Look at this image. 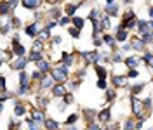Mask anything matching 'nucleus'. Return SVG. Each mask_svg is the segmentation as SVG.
Instances as JSON below:
<instances>
[{"label":"nucleus","mask_w":153,"mask_h":130,"mask_svg":"<svg viewBox=\"0 0 153 130\" xmlns=\"http://www.w3.org/2000/svg\"><path fill=\"white\" fill-rule=\"evenodd\" d=\"M51 75L54 76V80L56 82H59V83H65L68 80V75H70V69H68V66L61 64L57 66V68H52V71H51Z\"/></svg>","instance_id":"nucleus-1"},{"label":"nucleus","mask_w":153,"mask_h":130,"mask_svg":"<svg viewBox=\"0 0 153 130\" xmlns=\"http://www.w3.org/2000/svg\"><path fill=\"white\" fill-rule=\"evenodd\" d=\"M131 102H132V113H134V114H137L139 118H143L144 104H143L141 101H139V99H137L136 95H132V97H131Z\"/></svg>","instance_id":"nucleus-2"},{"label":"nucleus","mask_w":153,"mask_h":130,"mask_svg":"<svg viewBox=\"0 0 153 130\" xmlns=\"http://www.w3.org/2000/svg\"><path fill=\"white\" fill-rule=\"evenodd\" d=\"M120 5H118V4H117V2H113V0H108V2H106V16H117V14H118V12H120Z\"/></svg>","instance_id":"nucleus-3"},{"label":"nucleus","mask_w":153,"mask_h":130,"mask_svg":"<svg viewBox=\"0 0 153 130\" xmlns=\"http://www.w3.org/2000/svg\"><path fill=\"white\" fill-rule=\"evenodd\" d=\"M28 61H30V59L19 57V59H16V61H12V63H10V69H21V71H23V68H26Z\"/></svg>","instance_id":"nucleus-4"},{"label":"nucleus","mask_w":153,"mask_h":130,"mask_svg":"<svg viewBox=\"0 0 153 130\" xmlns=\"http://www.w3.org/2000/svg\"><path fill=\"white\" fill-rule=\"evenodd\" d=\"M54 82H56V80H54V76H52V75H51V76H49V75H45V76L42 78L40 90H45V89H49V87H54Z\"/></svg>","instance_id":"nucleus-5"},{"label":"nucleus","mask_w":153,"mask_h":130,"mask_svg":"<svg viewBox=\"0 0 153 130\" xmlns=\"http://www.w3.org/2000/svg\"><path fill=\"white\" fill-rule=\"evenodd\" d=\"M139 63H141V61H139V57L137 56H131V57L125 59V66L131 68V69H136V68L139 66Z\"/></svg>","instance_id":"nucleus-6"},{"label":"nucleus","mask_w":153,"mask_h":130,"mask_svg":"<svg viewBox=\"0 0 153 130\" xmlns=\"http://www.w3.org/2000/svg\"><path fill=\"white\" fill-rule=\"evenodd\" d=\"M137 31L141 33V35H148L150 33V26H148V23L146 21H143V19H137Z\"/></svg>","instance_id":"nucleus-7"},{"label":"nucleus","mask_w":153,"mask_h":130,"mask_svg":"<svg viewBox=\"0 0 153 130\" xmlns=\"http://www.w3.org/2000/svg\"><path fill=\"white\" fill-rule=\"evenodd\" d=\"M52 95H54V97H65V95H66V90H65L63 83H57V85L52 87Z\"/></svg>","instance_id":"nucleus-8"},{"label":"nucleus","mask_w":153,"mask_h":130,"mask_svg":"<svg viewBox=\"0 0 153 130\" xmlns=\"http://www.w3.org/2000/svg\"><path fill=\"white\" fill-rule=\"evenodd\" d=\"M21 5H23L25 9H38L42 4H40L38 0H25V2H21Z\"/></svg>","instance_id":"nucleus-9"},{"label":"nucleus","mask_w":153,"mask_h":130,"mask_svg":"<svg viewBox=\"0 0 153 130\" xmlns=\"http://www.w3.org/2000/svg\"><path fill=\"white\" fill-rule=\"evenodd\" d=\"M113 85L115 87H125L127 85V76H120V75L113 76Z\"/></svg>","instance_id":"nucleus-10"},{"label":"nucleus","mask_w":153,"mask_h":130,"mask_svg":"<svg viewBox=\"0 0 153 130\" xmlns=\"http://www.w3.org/2000/svg\"><path fill=\"white\" fill-rule=\"evenodd\" d=\"M31 116H33V120L37 121V123H44V121H45V116H44V113L38 111V109H33V111H31Z\"/></svg>","instance_id":"nucleus-11"},{"label":"nucleus","mask_w":153,"mask_h":130,"mask_svg":"<svg viewBox=\"0 0 153 130\" xmlns=\"http://www.w3.org/2000/svg\"><path fill=\"white\" fill-rule=\"evenodd\" d=\"M37 69L38 71H40V73H47L49 69H51V66H49V63L47 61H40V63H37ZM51 71H52V69H51Z\"/></svg>","instance_id":"nucleus-12"},{"label":"nucleus","mask_w":153,"mask_h":130,"mask_svg":"<svg viewBox=\"0 0 153 130\" xmlns=\"http://www.w3.org/2000/svg\"><path fill=\"white\" fill-rule=\"evenodd\" d=\"M80 5H82V2H76V4H68V5H66V14H68V16H73V14H75V10L78 9Z\"/></svg>","instance_id":"nucleus-13"},{"label":"nucleus","mask_w":153,"mask_h":130,"mask_svg":"<svg viewBox=\"0 0 153 130\" xmlns=\"http://www.w3.org/2000/svg\"><path fill=\"white\" fill-rule=\"evenodd\" d=\"M37 31H38V26L35 24V23H33V24H28V26L25 28V33L30 35V37H35V35H37Z\"/></svg>","instance_id":"nucleus-14"},{"label":"nucleus","mask_w":153,"mask_h":130,"mask_svg":"<svg viewBox=\"0 0 153 130\" xmlns=\"http://www.w3.org/2000/svg\"><path fill=\"white\" fill-rule=\"evenodd\" d=\"M110 116H111V109H110V108H106V109H103V111L99 113V116H97V118H99V121H108V120H110Z\"/></svg>","instance_id":"nucleus-15"},{"label":"nucleus","mask_w":153,"mask_h":130,"mask_svg":"<svg viewBox=\"0 0 153 130\" xmlns=\"http://www.w3.org/2000/svg\"><path fill=\"white\" fill-rule=\"evenodd\" d=\"M28 80H30V76L26 71H21L19 73V85L21 87H28Z\"/></svg>","instance_id":"nucleus-16"},{"label":"nucleus","mask_w":153,"mask_h":130,"mask_svg":"<svg viewBox=\"0 0 153 130\" xmlns=\"http://www.w3.org/2000/svg\"><path fill=\"white\" fill-rule=\"evenodd\" d=\"M61 61H63V64H65V66H71V64H73V56H71V54H68V52H63Z\"/></svg>","instance_id":"nucleus-17"},{"label":"nucleus","mask_w":153,"mask_h":130,"mask_svg":"<svg viewBox=\"0 0 153 130\" xmlns=\"http://www.w3.org/2000/svg\"><path fill=\"white\" fill-rule=\"evenodd\" d=\"M25 52H26V49L23 45H18V47H12V54H16V57H23L25 56Z\"/></svg>","instance_id":"nucleus-18"},{"label":"nucleus","mask_w":153,"mask_h":130,"mask_svg":"<svg viewBox=\"0 0 153 130\" xmlns=\"http://www.w3.org/2000/svg\"><path fill=\"white\" fill-rule=\"evenodd\" d=\"M71 21H73V24H75L76 30H82V28H84V24H85V19H84V18H78V16H75Z\"/></svg>","instance_id":"nucleus-19"},{"label":"nucleus","mask_w":153,"mask_h":130,"mask_svg":"<svg viewBox=\"0 0 153 130\" xmlns=\"http://www.w3.org/2000/svg\"><path fill=\"white\" fill-rule=\"evenodd\" d=\"M59 123L56 120H45V130H57Z\"/></svg>","instance_id":"nucleus-20"},{"label":"nucleus","mask_w":153,"mask_h":130,"mask_svg":"<svg viewBox=\"0 0 153 130\" xmlns=\"http://www.w3.org/2000/svg\"><path fill=\"white\" fill-rule=\"evenodd\" d=\"M25 113H26V108L18 102V104H16V109H14V114H16V116H23Z\"/></svg>","instance_id":"nucleus-21"},{"label":"nucleus","mask_w":153,"mask_h":130,"mask_svg":"<svg viewBox=\"0 0 153 130\" xmlns=\"http://www.w3.org/2000/svg\"><path fill=\"white\" fill-rule=\"evenodd\" d=\"M94 69H96V73H97V76H99V80H105L106 78V69L105 68H103V66H96Z\"/></svg>","instance_id":"nucleus-22"},{"label":"nucleus","mask_w":153,"mask_h":130,"mask_svg":"<svg viewBox=\"0 0 153 130\" xmlns=\"http://www.w3.org/2000/svg\"><path fill=\"white\" fill-rule=\"evenodd\" d=\"M117 40L124 44L125 40H127V31H125V30H118V31H117Z\"/></svg>","instance_id":"nucleus-23"},{"label":"nucleus","mask_w":153,"mask_h":130,"mask_svg":"<svg viewBox=\"0 0 153 130\" xmlns=\"http://www.w3.org/2000/svg\"><path fill=\"white\" fill-rule=\"evenodd\" d=\"M132 49H136V50H143L144 49L143 40H141V38H136V40L132 42Z\"/></svg>","instance_id":"nucleus-24"},{"label":"nucleus","mask_w":153,"mask_h":130,"mask_svg":"<svg viewBox=\"0 0 153 130\" xmlns=\"http://www.w3.org/2000/svg\"><path fill=\"white\" fill-rule=\"evenodd\" d=\"M115 40H117V38L111 37V35H105V37H103V42L110 47H115Z\"/></svg>","instance_id":"nucleus-25"},{"label":"nucleus","mask_w":153,"mask_h":130,"mask_svg":"<svg viewBox=\"0 0 153 130\" xmlns=\"http://www.w3.org/2000/svg\"><path fill=\"white\" fill-rule=\"evenodd\" d=\"M30 61H35V63H40V61H44V57H42V52H31V56H30Z\"/></svg>","instance_id":"nucleus-26"},{"label":"nucleus","mask_w":153,"mask_h":130,"mask_svg":"<svg viewBox=\"0 0 153 130\" xmlns=\"http://www.w3.org/2000/svg\"><path fill=\"white\" fill-rule=\"evenodd\" d=\"M101 24H103V28H110V26H111V21H110V16H103V18H101Z\"/></svg>","instance_id":"nucleus-27"},{"label":"nucleus","mask_w":153,"mask_h":130,"mask_svg":"<svg viewBox=\"0 0 153 130\" xmlns=\"http://www.w3.org/2000/svg\"><path fill=\"white\" fill-rule=\"evenodd\" d=\"M124 130H136V121L134 120H127L124 125Z\"/></svg>","instance_id":"nucleus-28"},{"label":"nucleus","mask_w":153,"mask_h":130,"mask_svg":"<svg viewBox=\"0 0 153 130\" xmlns=\"http://www.w3.org/2000/svg\"><path fill=\"white\" fill-rule=\"evenodd\" d=\"M78 120V114H70V116H68L66 118V125H70V127H71V125H75V121Z\"/></svg>","instance_id":"nucleus-29"},{"label":"nucleus","mask_w":153,"mask_h":130,"mask_svg":"<svg viewBox=\"0 0 153 130\" xmlns=\"http://www.w3.org/2000/svg\"><path fill=\"white\" fill-rule=\"evenodd\" d=\"M105 95H106V101H113L115 97H117V94H115V90H113V89H108Z\"/></svg>","instance_id":"nucleus-30"},{"label":"nucleus","mask_w":153,"mask_h":130,"mask_svg":"<svg viewBox=\"0 0 153 130\" xmlns=\"http://www.w3.org/2000/svg\"><path fill=\"white\" fill-rule=\"evenodd\" d=\"M26 123H28V129L30 130H38V123L35 120H28Z\"/></svg>","instance_id":"nucleus-31"},{"label":"nucleus","mask_w":153,"mask_h":130,"mask_svg":"<svg viewBox=\"0 0 153 130\" xmlns=\"http://www.w3.org/2000/svg\"><path fill=\"white\" fill-rule=\"evenodd\" d=\"M141 40H143L144 45H146V44H153V35H150V33H148V35H144Z\"/></svg>","instance_id":"nucleus-32"},{"label":"nucleus","mask_w":153,"mask_h":130,"mask_svg":"<svg viewBox=\"0 0 153 130\" xmlns=\"http://www.w3.org/2000/svg\"><path fill=\"white\" fill-rule=\"evenodd\" d=\"M38 50H42V40H35L33 44V52H38Z\"/></svg>","instance_id":"nucleus-33"},{"label":"nucleus","mask_w":153,"mask_h":130,"mask_svg":"<svg viewBox=\"0 0 153 130\" xmlns=\"http://www.w3.org/2000/svg\"><path fill=\"white\" fill-rule=\"evenodd\" d=\"M143 87H144L143 83H139V85H134V87H132V95H136V94H139L141 90H143Z\"/></svg>","instance_id":"nucleus-34"},{"label":"nucleus","mask_w":153,"mask_h":130,"mask_svg":"<svg viewBox=\"0 0 153 130\" xmlns=\"http://www.w3.org/2000/svg\"><path fill=\"white\" fill-rule=\"evenodd\" d=\"M63 102H65V104H71V102H73V95H71V94H66V95L63 97Z\"/></svg>","instance_id":"nucleus-35"},{"label":"nucleus","mask_w":153,"mask_h":130,"mask_svg":"<svg viewBox=\"0 0 153 130\" xmlns=\"http://www.w3.org/2000/svg\"><path fill=\"white\" fill-rule=\"evenodd\" d=\"M97 87L103 89V90H108V85H106V80H97Z\"/></svg>","instance_id":"nucleus-36"},{"label":"nucleus","mask_w":153,"mask_h":130,"mask_svg":"<svg viewBox=\"0 0 153 130\" xmlns=\"http://www.w3.org/2000/svg\"><path fill=\"white\" fill-rule=\"evenodd\" d=\"M68 31H70V35H71L73 38H78V37H80V33H78V30H76V28H70Z\"/></svg>","instance_id":"nucleus-37"},{"label":"nucleus","mask_w":153,"mask_h":130,"mask_svg":"<svg viewBox=\"0 0 153 130\" xmlns=\"http://www.w3.org/2000/svg\"><path fill=\"white\" fill-rule=\"evenodd\" d=\"M51 14H52V18H54V21H56V19L61 16V10H59V9H52V10H51Z\"/></svg>","instance_id":"nucleus-38"},{"label":"nucleus","mask_w":153,"mask_h":130,"mask_svg":"<svg viewBox=\"0 0 153 130\" xmlns=\"http://www.w3.org/2000/svg\"><path fill=\"white\" fill-rule=\"evenodd\" d=\"M40 38H44V40H45V38H49V30L47 28H44L42 31H40Z\"/></svg>","instance_id":"nucleus-39"},{"label":"nucleus","mask_w":153,"mask_h":130,"mask_svg":"<svg viewBox=\"0 0 153 130\" xmlns=\"http://www.w3.org/2000/svg\"><path fill=\"white\" fill-rule=\"evenodd\" d=\"M37 102L40 104V106H42V108H45V106H47V99H44V97H38Z\"/></svg>","instance_id":"nucleus-40"},{"label":"nucleus","mask_w":153,"mask_h":130,"mask_svg":"<svg viewBox=\"0 0 153 130\" xmlns=\"http://www.w3.org/2000/svg\"><path fill=\"white\" fill-rule=\"evenodd\" d=\"M70 21H71V19H70V16H66V18H61V21H59V24H61V26H65V24H68Z\"/></svg>","instance_id":"nucleus-41"},{"label":"nucleus","mask_w":153,"mask_h":130,"mask_svg":"<svg viewBox=\"0 0 153 130\" xmlns=\"http://www.w3.org/2000/svg\"><path fill=\"white\" fill-rule=\"evenodd\" d=\"M92 44H94V47H99L101 44H103V40L99 37H94V40H92Z\"/></svg>","instance_id":"nucleus-42"},{"label":"nucleus","mask_w":153,"mask_h":130,"mask_svg":"<svg viewBox=\"0 0 153 130\" xmlns=\"http://www.w3.org/2000/svg\"><path fill=\"white\" fill-rule=\"evenodd\" d=\"M113 61H115V63H120V61H122V56H120V52H115V54H113Z\"/></svg>","instance_id":"nucleus-43"},{"label":"nucleus","mask_w":153,"mask_h":130,"mask_svg":"<svg viewBox=\"0 0 153 130\" xmlns=\"http://www.w3.org/2000/svg\"><path fill=\"white\" fill-rule=\"evenodd\" d=\"M127 76H129V78H136V76H137V69H131Z\"/></svg>","instance_id":"nucleus-44"},{"label":"nucleus","mask_w":153,"mask_h":130,"mask_svg":"<svg viewBox=\"0 0 153 130\" xmlns=\"http://www.w3.org/2000/svg\"><path fill=\"white\" fill-rule=\"evenodd\" d=\"M144 109H148V108H150V106H152V99H150V97H148V99H144Z\"/></svg>","instance_id":"nucleus-45"},{"label":"nucleus","mask_w":153,"mask_h":130,"mask_svg":"<svg viewBox=\"0 0 153 130\" xmlns=\"http://www.w3.org/2000/svg\"><path fill=\"white\" fill-rule=\"evenodd\" d=\"M143 123H144L143 118H139V120L136 121V129H137V130H139V129H143Z\"/></svg>","instance_id":"nucleus-46"},{"label":"nucleus","mask_w":153,"mask_h":130,"mask_svg":"<svg viewBox=\"0 0 153 130\" xmlns=\"http://www.w3.org/2000/svg\"><path fill=\"white\" fill-rule=\"evenodd\" d=\"M89 130H99V125L97 123H91L89 125Z\"/></svg>","instance_id":"nucleus-47"},{"label":"nucleus","mask_w":153,"mask_h":130,"mask_svg":"<svg viewBox=\"0 0 153 130\" xmlns=\"http://www.w3.org/2000/svg\"><path fill=\"white\" fill-rule=\"evenodd\" d=\"M52 42H54L56 45H57V44H61V37H59V35H56V37L52 38Z\"/></svg>","instance_id":"nucleus-48"},{"label":"nucleus","mask_w":153,"mask_h":130,"mask_svg":"<svg viewBox=\"0 0 153 130\" xmlns=\"http://www.w3.org/2000/svg\"><path fill=\"white\" fill-rule=\"evenodd\" d=\"M148 16H150V18L153 19V7H152V9H150V10H148Z\"/></svg>","instance_id":"nucleus-49"},{"label":"nucleus","mask_w":153,"mask_h":130,"mask_svg":"<svg viewBox=\"0 0 153 130\" xmlns=\"http://www.w3.org/2000/svg\"><path fill=\"white\" fill-rule=\"evenodd\" d=\"M68 130H78V129H76L75 125H71V127H68Z\"/></svg>","instance_id":"nucleus-50"},{"label":"nucleus","mask_w":153,"mask_h":130,"mask_svg":"<svg viewBox=\"0 0 153 130\" xmlns=\"http://www.w3.org/2000/svg\"><path fill=\"white\" fill-rule=\"evenodd\" d=\"M150 130H153V129H150Z\"/></svg>","instance_id":"nucleus-51"}]
</instances>
